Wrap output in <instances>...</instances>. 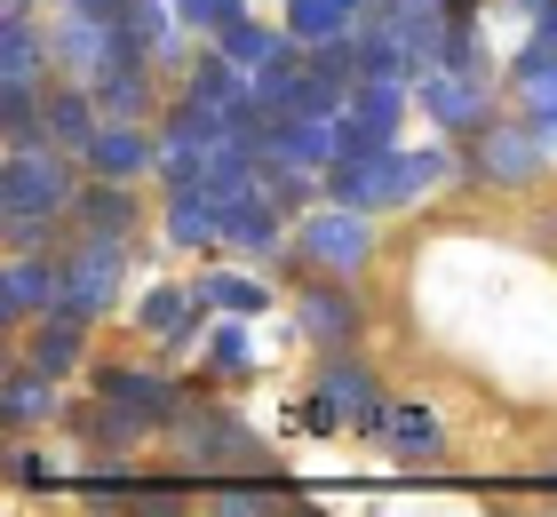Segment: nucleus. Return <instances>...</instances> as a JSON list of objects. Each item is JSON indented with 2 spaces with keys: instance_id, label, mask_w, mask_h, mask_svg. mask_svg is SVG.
<instances>
[{
  "instance_id": "obj_26",
  "label": "nucleus",
  "mask_w": 557,
  "mask_h": 517,
  "mask_svg": "<svg viewBox=\"0 0 557 517\" xmlns=\"http://www.w3.org/2000/svg\"><path fill=\"white\" fill-rule=\"evenodd\" d=\"M383 438H391L407 461H430V454H438V414H430V406H391Z\"/></svg>"
},
{
  "instance_id": "obj_8",
  "label": "nucleus",
  "mask_w": 557,
  "mask_h": 517,
  "mask_svg": "<svg viewBox=\"0 0 557 517\" xmlns=\"http://www.w3.org/2000/svg\"><path fill=\"white\" fill-rule=\"evenodd\" d=\"M319 391H326V398H335V406L350 414V430L383 438V422H391V406L374 398V367H359V358H350V350H335V358H326V367H319Z\"/></svg>"
},
{
  "instance_id": "obj_7",
  "label": "nucleus",
  "mask_w": 557,
  "mask_h": 517,
  "mask_svg": "<svg viewBox=\"0 0 557 517\" xmlns=\"http://www.w3.org/2000/svg\"><path fill=\"white\" fill-rule=\"evenodd\" d=\"M414 103L446 127V136H478V127H486V81H478V72L430 64L422 81H414Z\"/></svg>"
},
{
  "instance_id": "obj_17",
  "label": "nucleus",
  "mask_w": 557,
  "mask_h": 517,
  "mask_svg": "<svg viewBox=\"0 0 557 517\" xmlns=\"http://www.w3.org/2000/svg\"><path fill=\"white\" fill-rule=\"evenodd\" d=\"M302 334L326 343V350H343L350 334H359V303H350L343 287H311V295H302Z\"/></svg>"
},
{
  "instance_id": "obj_14",
  "label": "nucleus",
  "mask_w": 557,
  "mask_h": 517,
  "mask_svg": "<svg viewBox=\"0 0 557 517\" xmlns=\"http://www.w3.org/2000/svg\"><path fill=\"white\" fill-rule=\"evenodd\" d=\"M168 247H223V207L208 192H168Z\"/></svg>"
},
{
  "instance_id": "obj_25",
  "label": "nucleus",
  "mask_w": 557,
  "mask_h": 517,
  "mask_svg": "<svg viewBox=\"0 0 557 517\" xmlns=\"http://www.w3.org/2000/svg\"><path fill=\"white\" fill-rule=\"evenodd\" d=\"M128 223H136L128 184H112V175H104V184H88V192H81V231H112V239H120Z\"/></svg>"
},
{
  "instance_id": "obj_10",
  "label": "nucleus",
  "mask_w": 557,
  "mask_h": 517,
  "mask_svg": "<svg viewBox=\"0 0 557 517\" xmlns=\"http://www.w3.org/2000/svg\"><path fill=\"white\" fill-rule=\"evenodd\" d=\"M81 160H88L96 175H112V184H128V175L160 168V144L136 136V120H104V127H96V144L81 151Z\"/></svg>"
},
{
  "instance_id": "obj_13",
  "label": "nucleus",
  "mask_w": 557,
  "mask_h": 517,
  "mask_svg": "<svg viewBox=\"0 0 557 517\" xmlns=\"http://www.w3.org/2000/svg\"><path fill=\"white\" fill-rule=\"evenodd\" d=\"M48 57H57V48L33 33V16H16V9L0 16V88H33Z\"/></svg>"
},
{
  "instance_id": "obj_16",
  "label": "nucleus",
  "mask_w": 557,
  "mask_h": 517,
  "mask_svg": "<svg viewBox=\"0 0 557 517\" xmlns=\"http://www.w3.org/2000/svg\"><path fill=\"white\" fill-rule=\"evenodd\" d=\"M223 247H232V255H256V263H271V255L287 247V231H278V207H271V199L232 207V216H223Z\"/></svg>"
},
{
  "instance_id": "obj_29",
  "label": "nucleus",
  "mask_w": 557,
  "mask_h": 517,
  "mask_svg": "<svg viewBox=\"0 0 557 517\" xmlns=\"http://www.w3.org/2000/svg\"><path fill=\"white\" fill-rule=\"evenodd\" d=\"M175 16H184V33H232V24L247 16V0H175Z\"/></svg>"
},
{
  "instance_id": "obj_19",
  "label": "nucleus",
  "mask_w": 557,
  "mask_h": 517,
  "mask_svg": "<svg viewBox=\"0 0 557 517\" xmlns=\"http://www.w3.org/2000/svg\"><path fill=\"white\" fill-rule=\"evenodd\" d=\"M88 88H96V103H104V120H136V112H151V64H104Z\"/></svg>"
},
{
  "instance_id": "obj_34",
  "label": "nucleus",
  "mask_w": 557,
  "mask_h": 517,
  "mask_svg": "<svg viewBox=\"0 0 557 517\" xmlns=\"http://www.w3.org/2000/svg\"><path fill=\"white\" fill-rule=\"evenodd\" d=\"M215 509H271V494H247L239 485V494H215Z\"/></svg>"
},
{
  "instance_id": "obj_2",
  "label": "nucleus",
  "mask_w": 557,
  "mask_h": 517,
  "mask_svg": "<svg viewBox=\"0 0 557 517\" xmlns=\"http://www.w3.org/2000/svg\"><path fill=\"white\" fill-rule=\"evenodd\" d=\"M64 287H57V310H72V319H104V310L120 303V287H128V247L112 239V231H81L64 255H57Z\"/></svg>"
},
{
  "instance_id": "obj_5",
  "label": "nucleus",
  "mask_w": 557,
  "mask_h": 517,
  "mask_svg": "<svg viewBox=\"0 0 557 517\" xmlns=\"http://www.w3.org/2000/svg\"><path fill=\"white\" fill-rule=\"evenodd\" d=\"M302 255H311V263H326V271H359L367 255H374V223H367V207H311V216H302Z\"/></svg>"
},
{
  "instance_id": "obj_20",
  "label": "nucleus",
  "mask_w": 557,
  "mask_h": 517,
  "mask_svg": "<svg viewBox=\"0 0 557 517\" xmlns=\"http://www.w3.org/2000/svg\"><path fill=\"white\" fill-rule=\"evenodd\" d=\"M359 9H374V0H287V33L311 48V40H335L359 24Z\"/></svg>"
},
{
  "instance_id": "obj_24",
  "label": "nucleus",
  "mask_w": 557,
  "mask_h": 517,
  "mask_svg": "<svg viewBox=\"0 0 557 517\" xmlns=\"http://www.w3.org/2000/svg\"><path fill=\"white\" fill-rule=\"evenodd\" d=\"M199 303H208V295H184V287H160V295H144V327L151 334H168V343H191V334H199Z\"/></svg>"
},
{
  "instance_id": "obj_23",
  "label": "nucleus",
  "mask_w": 557,
  "mask_h": 517,
  "mask_svg": "<svg viewBox=\"0 0 557 517\" xmlns=\"http://www.w3.org/2000/svg\"><path fill=\"white\" fill-rule=\"evenodd\" d=\"M184 96H191V103H223V112H239V96H247V72H239V64L215 48V57H199V64H191Z\"/></svg>"
},
{
  "instance_id": "obj_12",
  "label": "nucleus",
  "mask_w": 557,
  "mask_h": 517,
  "mask_svg": "<svg viewBox=\"0 0 557 517\" xmlns=\"http://www.w3.org/2000/svg\"><path fill=\"white\" fill-rule=\"evenodd\" d=\"M96 112H104L96 88H88V96H81V88H48V96H40V120H48V136H57V151H88L96 127H104Z\"/></svg>"
},
{
  "instance_id": "obj_11",
  "label": "nucleus",
  "mask_w": 557,
  "mask_h": 517,
  "mask_svg": "<svg viewBox=\"0 0 557 517\" xmlns=\"http://www.w3.org/2000/svg\"><path fill=\"white\" fill-rule=\"evenodd\" d=\"M57 287H64V271H57V263H40V255H9L0 310H9V319H48V310H57Z\"/></svg>"
},
{
  "instance_id": "obj_4",
  "label": "nucleus",
  "mask_w": 557,
  "mask_h": 517,
  "mask_svg": "<svg viewBox=\"0 0 557 517\" xmlns=\"http://www.w3.org/2000/svg\"><path fill=\"white\" fill-rule=\"evenodd\" d=\"M549 168V144L534 120H486L470 136V175H486V184H534V175Z\"/></svg>"
},
{
  "instance_id": "obj_18",
  "label": "nucleus",
  "mask_w": 557,
  "mask_h": 517,
  "mask_svg": "<svg viewBox=\"0 0 557 517\" xmlns=\"http://www.w3.org/2000/svg\"><path fill=\"white\" fill-rule=\"evenodd\" d=\"M96 391H104V398H128V406H144L151 422H168V414L184 406V398H175V382L144 374V367H104V374H96Z\"/></svg>"
},
{
  "instance_id": "obj_35",
  "label": "nucleus",
  "mask_w": 557,
  "mask_h": 517,
  "mask_svg": "<svg viewBox=\"0 0 557 517\" xmlns=\"http://www.w3.org/2000/svg\"><path fill=\"white\" fill-rule=\"evenodd\" d=\"M9 9H16V16H33V0H9Z\"/></svg>"
},
{
  "instance_id": "obj_15",
  "label": "nucleus",
  "mask_w": 557,
  "mask_h": 517,
  "mask_svg": "<svg viewBox=\"0 0 557 517\" xmlns=\"http://www.w3.org/2000/svg\"><path fill=\"white\" fill-rule=\"evenodd\" d=\"M295 33H287V24H256V16H239L232 24V33H223V57H232L239 72H263V64H278V57H295Z\"/></svg>"
},
{
  "instance_id": "obj_6",
  "label": "nucleus",
  "mask_w": 557,
  "mask_h": 517,
  "mask_svg": "<svg viewBox=\"0 0 557 517\" xmlns=\"http://www.w3.org/2000/svg\"><path fill=\"white\" fill-rule=\"evenodd\" d=\"M398 120H407V81H359L350 88V112H343V160H367V151H391L398 144Z\"/></svg>"
},
{
  "instance_id": "obj_1",
  "label": "nucleus",
  "mask_w": 557,
  "mask_h": 517,
  "mask_svg": "<svg viewBox=\"0 0 557 517\" xmlns=\"http://www.w3.org/2000/svg\"><path fill=\"white\" fill-rule=\"evenodd\" d=\"M454 175V151L446 144H430V151H367V160H335L326 168V199H343V207H407L414 192H430V184H446Z\"/></svg>"
},
{
  "instance_id": "obj_33",
  "label": "nucleus",
  "mask_w": 557,
  "mask_h": 517,
  "mask_svg": "<svg viewBox=\"0 0 557 517\" xmlns=\"http://www.w3.org/2000/svg\"><path fill=\"white\" fill-rule=\"evenodd\" d=\"M374 9H407V16H446V0H374Z\"/></svg>"
},
{
  "instance_id": "obj_3",
  "label": "nucleus",
  "mask_w": 557,
  "mask_h": 517,
  "mask_svg": "<svg viewBox=\"0 0 557 517\" xmlns=\"http://www.w3.org/2000/svg\"><path fill=\"white\" fill-rule=\"evenodd\" d=\"M0 207L9 216H64V207H81V184H72L64 151H16L9 168H0Z\"/></svg>"
},
{
  "instance_id": "obj_32",
  "label": "nucleus",
  "mask_w": 557,
  "mask_h": 517,
  "mask_svg": "<svg viewBox=\"0 0 557 517\" xmlns=\"http://www.w3.org/2000/svg\"><path fill=\"white\" fill-rule=\"evenodd\" d=\"M525 16H534V40L557 48V0H525Z\"/></svg>"
},
{
  "instance_id": "obj_31",
  "label": "nucleus",
  "mask_w": 557,
  "mask_h": 517,
  "mask_svg": "<svg viewBox=\"0 0 557 517\" xmlns=\"http://www.w3.org/2000/svg\"><path fill=\"white\" fill-rule=\"evenodd\" d=\"M48 223H57V216H9V255H40Z\"/></svg>"
},
{
  "instance_id": "obj_9",
  "label": "nucleus",
  "mask_w": 557,
  "mask_h": 517,
  "mask_svg": "<svg viewBox=\"0 0 557 517\" xmlns=\"http://www.w3.org/2000/svg\"><path fill=\"white\" fill-rule=\"evenodd\" d=\"M184 461H199V470H215V461H247L256 454V438H247V422H232V414L215 406H184Z\"/></svg>"
},
{
  "instance_id": "obj_22",
  "label": "nucleus",
  "mask_w": 557,
  "mask_h": 517,
  "mask_svg": "<svg viewBox=\"0 0 557 517\" xmlns=\"http://www.w3.org/2000/svg\"><path fill=\"white\" fill-rule=\"evenodd\" d=\"M0 406H9V422H48V414H57V374H40L33 358H24V367H9Z\"/></svg>"
},
{
  "instance_id": "obj_27",
  "label": "nucleus",
  "mask_w": 557,
  "mask_h": 517,
  "mask_svg": "<svg viewBox=\"0 0 557 517\" xmlns=\"http://www.w3.org/2000/svg\"><path fill=\"white\" fill-rule=\"evenodd\" d=\"M199 295H208L215 310H232V319H256V310L271 303V295H263L247 271H208V279H199Z\"/></svg>"
},
{
  "instance_id": "obj_30",
  "label": "nucleus",
  "mask_w": 557,
  "mask_h": 517,
  "mask_svg": "<svg viewBox=\"0 0 557 517\" xmlns=\"http://www.w3.org/2000/svg\"><path fill=\"white\" fill-rule=\"evenodd\" d=\"M208 367L223 382H239V374H256V343H247V327H223L215 343H208Z\"/></svg>"
},
{
  "instance_id": "obj_28",
  "label": "nucleus",
  "mask_w": 557,
  "mask_h": 517,
  "mask_svg": "<svg viewBox=\"0 0 557 517\" xmlns=\"http://www.w3.org/2000/svg\"><path fill=\"white\" fill-rule=\"evenodd\" d=\"M160 184H168V192H191V184H208V151H191V144L160 136Z\"/></svg>"
},
{
  "instance_id": "obj_21",
  "label": "nucleus",
  "mask_w": 557,
  "mask_h": 517,
  "mask_svg": "<svg viewBox=\"0 0 557 517\" xmlns=\"http://www.w3.org/2000/svg\"><path fill=\"white\" fill-rule=\"evenodd\" d=\"M81 327H88V319H72V310H48V327L33 334V350H24V358H33L40 374H72V367H81Z\"/></svg>"
}]
</instances>
